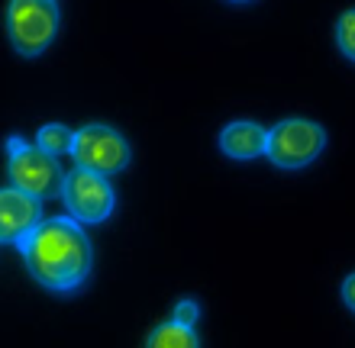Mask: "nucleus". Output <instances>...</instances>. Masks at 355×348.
<instances>
[{
  "label": "nucleus",
  "instance_id": "obj_1",
  "mask_svg": "<svg viewBox=\"0 0 355 348\" xmlns=\"http://www.w3.org/2000/svg\"><path fill=\"white\" fill-rule=\"evenodd\" d=\"M29 274L55 293H71L91 277L94 248L81 223L71 217L42 219V226L19 245Z\"/></svg>",
  "mask_w": 355,
  "mask_h": 348
},
{
  "label": "nucleus",
  "instance_id": "obj_2",
  "mask_svg": "<svg viewBox=\"0 0 355 348\" xmlns=\"http://www.w3.org/2000/svg\"><path fill=\"white\" fill-rule=\"evenodd\" d=\"M7 152H10V158H7L10 187L23 190V194H29V197H36V200H49L62 194L65 171H62L58 158H52L39 145H29L19 136H10L7 139Z\"/></svg>",
  "mask_w": 355,
  "mask_h": 348
},
{
  "label": "nucleus",
  "instance_id": "obj_3",
  "mask_svg": "<svg viewBox=\"0 0 355 348\" xmlns=\"http://www.w3.org/2000/svg\"><path fill=\"white\" fill-rule=\"evenodd\" d=\"M58 19H62V10L55 0H13L7 7L10 42L19 55H42L58 33Z\"/></svg>",
  "mask_w": 355,
  "mask_h": 348
},
{
  "label": "nucleus",
  "instance_id": "obj_4",
  "mask_svg": "<svg viewBox=\"0 0 355 348\" xmlns=\"http://www.w3.org/2000/svg\"><path fill=\"white\" fill-rule=\"evenodd\" d=\"M71 158H75L78 168L110 178V174L123 171L132 161V149L130 142L120 136V129H113L107 122H87V126L75 129Z\"/></svg>",
  "mask_w": 355,
  "mask_h": 348
},
{
  "label": "nucleus",
  "instance_id": "obj_5",
  "mask_svg": "<svg viewBox=\"0 0 355 348\" xmlns=\"http://www.w3.org/2000/svg\"><path fill=\"white\" fill-rule=\"evenodd\" d=\"M327 149V129L313 120H281L275 129H268V155L271 165L284 171L307 168L310 161L320 158V152Z\"/></svg>",
  "mask_w": 355,
  "mask_h": 348
},
{
  "label": "nucleus",
  "instance_id": "obj_6",
  "mask_svg": "<svg viewBox=\"0 0 355 348\" xmlns=\"http://www.w3.org/2000/svg\"><path fill=\"white\" fill-rule=\"evenodd\" d=\"M62 200H65L68 217L75 223H103V219H110L113 207H116V194H113L110 181L85 168H75L65 174Z\"/></svg>",
  "mask_w": 355,
  "mask_h": 348
},
{
  "label": "nucleus",
  "instance_id": "obj_7",
  "mask_svg": "<svg viewBox=\"0 0 355 348\" xmlns=\"http://www.w3.org/2000/svg\"><path fill=\"white\" fill-rule=\"evenodd\" d=\"M42 226V200L17 187H0V242L23 245Z\"/></svg>",
  "mask_w": 355,
  "mask_h": 348
},
{
  "label": "nucleus",
  "instance_id": "obj_8",
  "mask_svg": "<svg viewBox=\"0 0 355 348\" xmlns=\"http://www.w3.org/2000/svg\"><path fill=\"white\" fill-rule=\"evenodd\" d=\"M220 149L236 161H252L268 152V129L252 120H236L220 132Z\"/></svg>",
  "mask_w": 355,
  "mask_h": 348
},
{
  "label": "nucleus",
  "instance_id": "obj_9",
  "mask_svg": "<svg viewBox=\"0 0 355 348\" xmlns=\"http://www.w3.org/2000/svg\"><path fill=\"white\" fill-rule=\"evenodd\" d=\"M146 348H200V339H197L194 329L178 326L175 320H168V322H162V326H155V329L149 332Z\"/></svg>",
  "mask_w": 355,
  "mask_h": 348
},
{
  "label": "nucleus",
  "instance_id": "obj_10",
  "mask_svg": "<svg viewBox=\"0 0 355 348\" xmlns=\"http://www.w3.org/2000/svg\"><path fill=\"white\" fill-rule=\"evenodd\" d=\"M71 142H75V129H68V126H62V122H49V126H42L36 136V145L42 152H49L52 158H58V155H71Z\"/></svg>",
  "mask_w": 355,
  "mask_h": 348
},
{
  "label": "nucleus",
  "instance_id": "obj_11",
  "mask_svg": "<svg viewBox=\"0 0 355 348\" xmlns=\"http://www.w3.org/2000/svg\"><path fill=\"white\" fill-rule=\"evenodd\" d=\"M336 46H339V52H343L349 62H355V10H346V13L339 17V23H336Z\"/></svg>",
  "mask_w": 355,
  "mask_h": 348
},
{
  "label": "nucleus",
  "instance_id": "obj_12",
  "mask_svg": "<svg viewBox=\"0 0 355 348\" xmlns=\"http://www.w3.org/2000/svg\"><path fill=\"white\" fill-rule=\"evenodd\" d=\"M171 320L178 322V326H187V329H194L197 320H200V303L197 300H181L171 310Z\"/></svg>",
  "mask_w": 355,
  "mask_h": 348
},
{
  "label": "nucleus",
  "instance_id": "obj_13",
  "mask_svg": "<svg viewBox=\"0 0 355 348\" xmlns=\"http://www.w3.org/2000/svg\"><path fill=\"white\" fill-rule=\"evenodd\" d=\"M343 303L355 313V274H349L346 281H343Z\"/></svg>",
  "mask_w": 355,
  "mask_h": 348
}]
</instances>
